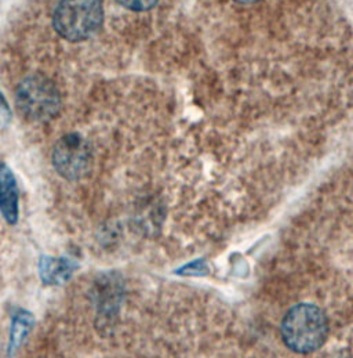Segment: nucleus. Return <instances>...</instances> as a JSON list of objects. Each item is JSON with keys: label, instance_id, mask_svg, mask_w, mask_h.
Returning <instances> with one entry per match:
<instances>
[{"label": "nucleus", "instance_id": "nucleus-6", "mask_svg": "<svg viewBox=\"0 0 353 358\" xmlns=\"http://www.w3.org/2000/svg\"><path fill=\"white\" fill-rule=\"evenodd\" d=\"M97 298V314L101 327H110L114 317L118 313L120 289L114 277L107 275L97 282L96 287Z\"/></svg>", "mask_w": 353, "mask_h": 358}, {"label": "nucleus", "instance_id": "nucleus-10", "mask_svg": "<svg viewBox=\"0 0 353 358\" xmlns=\"http://www.w3.org/2000/svg\"><path fill=\"white\" fill-rule=\"evenodd\" d=\"M11 120V111L10 107L4 99V96L0 92V127H4L10 123Z\"/></svg>", "mask_w": 353, "mask_h": 358}, {"label": "nucleus", "instance_id": "nucleus-8", "mask_svg": "<svg viewBox=\"0 0 353 358\" xmlns=\"http://www.w3.org/2000/svg\"><path fill=\"white\" fill-rule=\"evenodd\" d=\"M35 320L33 315L27 311V310H18L13 315V322H11V329H10V341H8V357L14 356L17 350L21 348L27 336L31 334L33 328Z\"/></svg>", "mask_w": 353, "mask_h": 358}, {"label": "nucleus", "instance_id": "nucleus-2", "mask_svg": "<svg viewBox=\"0 0 353 358\" xmlns=\"http://www.w3.org/2000/svg\"><path fill=\"white\" fill-rule=\"evenodd\" d=\"M104 21L101 0H61L53 25L59 36L69 42H82L94 35Z\"/></svg>", "mask_w": 353, "mask_h": 358}, {"label": "nucleus", "instance_id": "nucleus-7", "mask_svg": "<svg viewBox=\"0 0 353 358\" xmlns=\"http://www.w3.org/2000/svg\"><path fill=\"white\" fill-rule=\"evenodd\" d=\"M76 268L77 263L66 257L42 256L39 262V275L46 285H61L66 282Z\"/></svg>", "mask_w": 353, "mask_h": 358}, {"label": "nucleus", "instance_id": "nucleus-4", "mask_svg": "<svg viewBox=\"0 0 353 358\" xmlns=\"http://www.w3.org/2000/svg\"><path fill=\"white\" fill-rule=\"evenodd\" d=\"M90 144L77 133H68L57 141L53 151L56 171L66 180L84 178L91 168Z\"/></svg>", "mask_w": 353, "mask_h": 358}, {"label": "nucleus", "instance_id": "nucleus-9", "mask_svg": "<svg viewBox=\"0 0 353 358\" xmlns=\"http://www.w3.org/2000/svg\"><path fill=\"white\" fill-rule=\"evenodd\" d=\"M119 3L133 11H147L152 8L158 0H118Z\"/></svg>", "mask_w": 353, "mask_h": 358}, {"label": "nucleus", "instance_id": "nucleus-5", "mask_svg": "<svg viewBox=\"0 0 353 358\" xmlns=\"http://www.w3.org/2000/svg\"><path fill=\"white\" fill-rule=\"evenodd\" d=\"M0 212L8 224H15L20 216V194L13 171L0 162Z\"/></svg>", "mask_w": 353, "mask_h": 358}, {"label": "nucleus", "instance_id": "nucleus-3", "mask_svg": "<svg viewBox=\"0 0 353 358\" xmlns=\"http://www.w3.org/2000/svg\"><path fill=\"white\" fill-rule=\"evenodd\" d=\"M15 104L25 120L45 122L57 115L61 97L52 80L42 75H31L20 83Z\"/></svg>", "mask_w": 353, "mask_h": 358}, {"label": "nucleus", "instance_id": "nucleus-11", "mask_svg": "<svg viewBox=\"0 0 353 358\" xmlns=\"http://www.w3.org/2000/svg\"><path fill=\"white\" fill-rule=\"evenodd\" d=\"M237 3H244V4H250V3H255L258 0H235Z\"/></svg>", "mask_w": 353, "mask_h": 358}, {"label": "nucleus", "instance_id": "nucleus-1", "mask_svg": "<svg viewBox=\"0 0 353 358\" xmlns=\"http://www.w3.org/2000/svg\"><path fill=\"white\" fill-rule=\"evenodd\" d=\"M282 335L292 350L312 353L326 341L327 320L319 307L309 303L296 304L283 318Z\"/></svg>", "mask_w": 353, "mask_h": 358}]
</instances>
